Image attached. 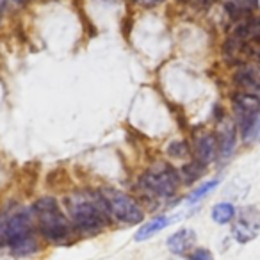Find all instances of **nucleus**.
<instances>
[{
	"instance_id": "1",
	"label": "nucleus",
	"mask_w": 260,
	"mask_h": 260,
	"mask_svg": "<svg viewBox=\"0 0 260 260\" xmlns=\"http://www.w3.org/2000/svg\"><path fill=\"white\" fill-rule=\"evenodd\" d=\"M66 210L73 228L79 234L94 235L109 226L112 216L102 192L75 191L66 196Z\"/></svg>"
},
{
	"instance_id": "2",
	"label": "nucleus",
	"mask_w": 260,
	"mask_h": 260,
	"mask_svg": "<svg viewBox=\"0 0 260 260\" xmlns=\"http://www.w3.org/2000/svg\"><path fill=\"white\" fill-rule=\"evenodd\" d=\"M34 219L38 223V230L47 241L62 244L68 242L72 234L75 232L70 217L62 212L57 200L52 196H43L32 207Z\"/></svg>"
},
{
	"instance_id": "3",
	"label": "nucleus",
	"mask_w": 260,
	"mask_h": 260,
	"mask_svg": "<svg viewBox=\"0 0 260 260\" xmlns=\"http://www.w3.org/2000/svg\"><path fill=\"white\" fill-rule=\"evenodd\" d=\"M6 244L16 256H29L40 249L32 212L20 210L6 219Z\"/></svg>"
},
{
	"instance_id": "4",
	"label": "nucleus",
	"mask_w": 260,
	"mask_h": 260,
	"mask_svg": "<svg viewBox=\"0 0 260 260\" xmlns=\"http://www.w3.org/2000/svg\"><path fill=\"white\" fill-rule=\"evenodd\" d=\"M180 184V173L166 162H159L150 168V170H146L143 173L141 180H139V185L148 194L157 196V198H171V196H175Z\"/></svg>"
},
{
	"instance_id": "5",
	"label": "nucleus",
	"mask_w": 260,
	"mask_h": 260,
	"mask_svg": "<svg viewBox=\"0 0 260 260\" xmlns=\"http://www.w3.org/2000/svg\"><path fill=\"white\" fill-rule=\"evenodd\" d=\"M102 196H104L107 209L114 219L125 224H139L145 219V212H143L141 205L136 202L134 198L126 192L119 191V189H102Z\"/></svg>"
},
{
	"instance_id": "6",
	"label": "nucleus",
	"mask_w": 260,
	"mask_h": 260,
	"mask_svg": "<svg viewBox=\"0 0 260 260\" xmlns=\"http://www.w3.org/2000/svg\"><path fill=\"white\" fill-rule=\"evenodd\" d=\"M260 234V209L255 205L242 207L232 223V237L239 244H248Z\"/></svg>"
},
{
	"instance_id": "7",
	"label": "nucleus",
	"mask_w": 260,
	"mask_h": 260,
	"mask_svg": "<svg viewBox=\"0 0 260 260\" xmlns=\"http://www.w3.org/2000/svg\"><path fill=\"white\" fill-rule=\"evenodd\" d=\"M219 157V145L217 136L214 132H202L194 139V159L202 162L203 166H209L210 162Z\"/></svg>"
},
{
	"instance_id": "8",
	"label": "nucleus",
	"mask_w": 260,
	"mask_h": 260,
	"mask_svg": "<svg viewBox=\"0 0 260 260\" xmlns=\"http://www.w3.org/2000/svg\"><path fill=\"white\" fill-rule=\"evenodd\" d=\"M237 125L235 121H221L219 128H217V145H219V157L221 159H230L232 153H234L235 146H237Z\"/></svg>"
},
{
	"instance_id": "9",
	"label": "nucleus",
	"mask_w": 260,
	"mask_h": 260,
	"mask_svg": "<svg viewBox=\"0 0 260 260\" xmlns=\"http://www.w3.org/2000/svg\"><path fill=\"white\" fill-rule=\"evenodd\" d=\"M234 82L239 87V91L253 93L260 96V72L251 66H241L234 73Z\"/></svg>"
},
{
	"instance_id": "10",
	"label": "nucleus",
	"mask_w": 260,
	"mask_h": 260,
	"mask_svg": "<svg viewBox=\"0 0 260 260\" xmlns=\"http://www.w3.org/2000/svg\"><path fill=\"white\" fill-rule=\"evenodd\" d=\"M196 244V234L191 228H182V230L175 232L168 239V248L175 255H187L194 249Z\"/></svg>"
},
{
	"instance_id": "11",
	"label": "nucleus",
	"mask_w": 260,
	"mask_h": 260,
	"mask_svg": "<svg viewBox=\"0 0 260 260\" xmlns=\"http://www.w3.org/2000/svg\"><path fill=\"white\" fill-rule=\"evenodd\" d=\"M171 223H173V217H170V216H155L153 219L146 221V223H143L141 226H139V230L136 232L134 239L138 242L148 241V239H152L155 234H159V232H162L166 226H170Z\"/></svg>"
},
{
	"instance_id": "12",
	"label": "nucleus",
	"mask_w": 260,
	"mask_h": 260,
	"mask_svg": "<svg viewBox=\"0 0 260 260\" xmlns=\"http://www.w3.org/2000/svg\"><path fill=\"white\" fill-rule=\"evenodd\" d=\"M235 216H237V209L234 203L230 202H219L212 207L210 210V217L216 224H230L234 223Z\"/></svg>"
},
{
	"instance_id": "13",
	"label": "nucleus",
	"mask_w": 260,
	"mask_h": 260,
	"mask_svg": "<svg viewBox=\"0 0 260 260\" xmlns=\"http://www.w3.org/2000/svg\"><path fill=\"white\" fill-rule=\"evenodd\" d=\"M205 168L202 162H198V160H191V162H187L184 168H182L178 173H180V180L184 182V184H192V182H196L200 177H202L203 173H205Z\"/></svg>"
},
{
	"instance_id": "14",
	"label": "nucleus",
	"mask_w": 260,
	"mask_h": 260,
	"mask_svg": "<svg viewBox=\"0 0 260 260\" xmlns=\"http://www.w3.org/2000/svg\"><path fill=\"white\" fill-rule=\"evenodd\" d=\"M217 185H219V178H212V180H207V182H203V184H200L198 187H196L194 191L187 196V203H191V205H192V203L203 200L207 194H210V192H212Z\"/></svg>"
},
{
	"instance_id": "15",
	"label": "nucleus",
	"mask_w": 260,
	"mask_h": 260,
	"mask_svg": "<svg viewBox=\"0 0 260 260\" xmlns=\"http://www.w3.org/2000/svg\"><path fill=\"white\" fill-rule=\"evenodd\" d=\"M168 153L171 157H177V159H185V157L191 155V150H189L185 141H173L168 146Z\"/></svg>"
},
{
	"instance_id": "16",
	"label": "nucleus",
	"mask_w": 260,
	"mask_h": 260,
	"mask_svg": "<svg viewBox=\"0 0 260 260\" xmlns=\"http://www.w3.org/2000/svg\"><path fill=\"white\" fill-rule=\"evenodd\" d=\"M185 256H187L189 260H214L212 251H210V249H207V248H194L191 253H187Z\"/></svg>"
},
{
	"instance_id": "17",
	"label": "nucleus",
	"mask_w": 260,
	"mask_h": 260,
	"mask_svg": "<svg viewBox=\"0 0 260 260\" xmlns=\"http://www.w3.org/2000/svg\"><path fill=\"white\" fill-rule=\"evenodd\" d=\"M160 2H164V0H138V4H141L143 8H155Z\"/></svg>"
},
{
	"instance_id": "18",
	"label": "nucleus",
	"mask_w": 260,
	"mask_h": 260,
	"mask_svg": "<svg viewBox=\"0 0 260 260\" xmlns=\"http://www.w3.org/2000/svg\"><path fill=\"white\" fill-rule=\"evenodd\" d=\"M6 6H8V0H0V13L4 11V9H6Z\"/></svg>"
},
{
	"instance_id": "19",
	"label": "nucleus",
	"mask_w": 260,
	"mask_h": 260,
	"mask_svg": "<svg viewBox=\"0 0 260 260\" xmlns=\"http://www.w3.org/2000/svg\"><path fill=\"white\" fill-rule=\"evenodd\" d=\"M200 2H203V4H212V2H217V0H200Z\"/></svg>"
},
{
	"instance_id": "20",
	"label": "nucleus",
	"mask_w": 260,
	"mask_h": 260,
	"mask_svg": "<svg viewBox=\"0 0 260 260\" xmlns=\"http://www.w3.org/2000/svg\"><path fill=\"white\" fill-rule=\"evenodd\" d=\"M16 4H27V2H29V0H15Z\"/></svg>"
},
{
	"instance_id": "21",
	"label": "nucleus",
	"mask_w": 260,
	"mask_h": 260,
	"mask_svg": "<svg viewBox=\"0 0 260 260\" xmlns=\"http://www.w3.org/2000/svg\"><path fill=\"white\" fill-rule=\"evenodd\" d=\"M132 2H138V0H132Z\"/></svg>"
}]
</instances>
